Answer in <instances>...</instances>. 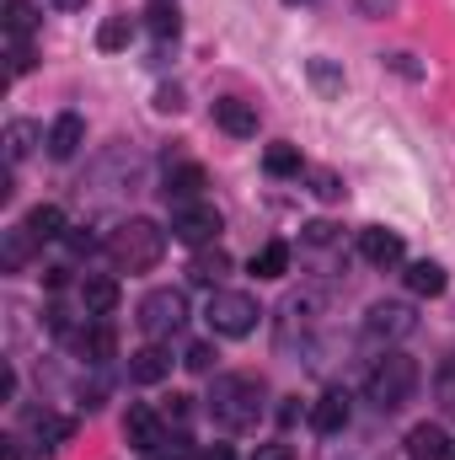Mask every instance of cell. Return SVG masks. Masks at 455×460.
I'll return each instance as SVG.
<instances>
[{
    "label": "cell",
    "mask_w": 455,
    "mask_h": 460,
    "mask_svg": "<svg viewBox=\"0 0 455 460\" xmlns=\"http://www.w3.org/2000/svg\"><path fill=\"white\" fill-rule=\"evenodd\" d=\"M210 418L220 429H230V434L257 429V418H263V380L257 375H220L215 391H210Z\"/></svg>",
    "instance_id": "1"
},
{
    "label": "cell",
    "mask_w": 455,
    "mask_h": 460,
    "mask_svg": "<svg viewBox=\"0 0 455 460\" xmlns=\"http://www.w3.org/2000/svg\"><path fill=\"white\" fill-rule=\"evenodd\" d=\"M103 246H108L113 268H123V273H145V268L161 262V252H166V230L156 226V220H145V215H134V220H123V226L108 230Z\"/></svg>",
    "instance_id": "2"
},
{
    "label": "cell",
    "mask_w": 455,
    "mask_h": 460,
    "mask_svg": "<svg viewBox=\"0 0 455 460\" xmlns=\"http://www.w3.org/2000/svg\"><path fill=\"white\" fill-rule=\"evenodd\" d=\"M413 391H418V364H413L407 353H386V358H375V369H370V380H364V396H370L375 412H397V407H407Z\"/></svg>",
    "instance_id": "3"
},
{
    "label": "cell",
    "mask_w": 455,
    "mask_h": 460,
    "mask_svg": "<svg viewBox=\"0 0 455 460\" xmlns=\"http://www.w3.org/2000/svg\"><path fill=\"white\" fill-rule=\"evenodd\" d=\"M204 322H210L220 338H246V332H257L263 305H257V295H246V289H215L210 305H204Z\"/></svg>",
    "instance_id": "4"
},
{
    "label": "cell",
    "mask_w": 455,
    "mask_h": 460,
    "mask_svg": "<svg viewBox=\"0 0 455 460\" xmlns=\"http://www.w3.org/2000/svg\"><path fill=\"white\" fill-rule=\"evenodd\" d=\"M183 327H188V300H183V289H150V295L139 300V332H145L150 343L177 338Z\"/></svg>",
    "instance_id": "5"
},
{
    "label": "cell",
    "mask_w": 455,
    "mask_h": 460,
    "mask_svg": "<svg viewBox=\"0 0 455 460\" xmlns=\"http://www.w3.org/2000/svg\"><path fill=\"white\" fill-rule=\"evenodd\" d=\"M413 327H418V316H413V305H402V300H375L370 316H364V338H370V343H402Z\"/></svg>",
    "instance_id": "6"
},
{
    "label": "cell",
    "mask_w": 455,
    "mask_h": 460,
    "mask_svg": "<svg viewBox=\"0 0 455 460\" xmlns=\"http://www.w3.org/2000/svg\"><path fill=\"white\" fill-rule=\"evenodd\" d=\"M172 235L183 241V246H210L215 235H220V209L215 204H177L172 209Z\"/></svg>",
    "instance_id": "7"
},
{
    "label": "cell",
    "mask_w": 455,
    "mask_h": 460,
    "mask_svg": "<svg viewBox=\"0 0 455 460\" xmlns=\"http://www.w3.org/2000/svg\"><path fill=\"white\" fill-rule=\"evenodd\" d=\"M123 439H129L139 456H150L156 445H166V418H156L150 407H139V402H134V407H129V418H123Z\"/></svg>",
    "instance_id": "8"
},
{
    "label": "cell",
    "mask_w": 455,
    "mask_h": 460,
    "mask_svg": "<svg viewBox=\"0 0 455 460\" xmlns=\"http://www.w3.org/2000/svg\"><path fill=\"white\" fill-rule=\"evenodd\" d=\"M204 188H210V177H204V166H193V161H183V166H166V204L177 209V204H199L204 199Z\"/></svg>",
    "instance_id": "9"
},
{
    "label": "cell",
    "mask_w": 455,
    "mask_h": 460,
    "mask_svg": "<svg viewBox=\"0 0 455 460\" xmlns=\"http://www.w3.org/2000/svg\"><path fill=\"white\" fill-rule=\"evenodd\" d=\"M359 252H364V262H375V268H397L407 246H402V235H397V230L364 226V230H359Z\"/></svg>",
    "instance_id": "10"
},
{
    "label": "cell",
    "mask_w": 455,
    "mask_h": 460,
    "mask_svg": "<svg viewBox=\"0 0 455 460\" xmlns=\"http://www.w3.org/2000/svg\"><path fill=\"white\" fill-rule=\"evenodd\" d=\"M81 311L92 316V322H108L118 311V279H108V273H86L81 279Z\"/></svg>",
    "instance_id": "11"
},
{
    "label": "cell",
    "mask_w": 455,
    "mask_h": 460,
    "mask_svg": "<svg viewBox=\"0 0 455 460\" xmlns=\"http://www.w3.org/2000/svg\"><path fill=\"white\" fill-rule=\"evenodd\" d=\"M172 375V353L161 343H145L139 353H129V380L134 385H161Z\"/></svg>",
    "instance_id": "12"
},
{
    "label": "cell",
    "mask_w": 455,
    "mask_h": 460,
    "mask_svg": "<svg viewBox=\"0 0 455 460\" xmlns=\"http://www.w3.org/2000/svg\"><path fill=\"white\" fill-rule=\"evenodd\" d=\"M81 145H86V118L81 113H59L54 118V128H49V155H54V161H70Z\"/></svg>",
    "instance_id": "13"
},
{
    "label": "cell",
    "mask_w": 455,
    "mask_h": 460,
    "mask_svg": "<svg viewBox=\"0 0 455 460\" xmlns=\"http://www.w3.org/2000/svg\"><path fill=\"white\" fill-rule=\"evenodd\" d=\"M76 353H81L86 364H97V369H103V364H108V358L118 353L113 327H108V322H86V327L76 332Z\"/></svg>",
    "instance_id": "14"
},
{
    "label": "cell",
    "mask_w": 455,
    "mask_h": 460,
    "mask_svg": "<svg viewBox=\"0 0 455 460\" xmlns=\"http://www.w3.org/2000/svg\"><path fill=\"white\" fill-rule=\"evenodd\" d=\"M407 456L413 460H455V445L440 423H418V429L407 434Z\"/></svg>",
    "instance_id": "15"
},
{
    "label": "cell",
    "mask_w": 455,
    "mask_h": 460,
    "mask_svg": "<svg viewBox=\"0 0 455 460\" xmlns=\"http://www.w3.org/2000/svg\"><path fill=\"white\" fill-rule=\"evenodd\" d=\"M215 123L226 128L230 139H252V134H257V108L241 102V97H220V102H215Z\"/></svg>",
    "instance_id": "16"
},
{
    "label": "cell",
    "mask_w": 455,
    "mask_h": 460,
    "mask_svg": "<svg viewBox=\"0 0 455 460\" xmlns=\"http://www.w3.org/2000/svg\"><path fill=\"white\" fill-rule=\"evenodd\" d=\"M348 418H353V407H348L343 391H327L322 402H311V429H317V434H343Z\"/></svg>",
    "instance_id": "17"
},
{
    "label": "cell",
    "mask_w": 455,
    "mask_h": 460,
    "mask_svg": "<svg viewBox=\"0 0 455 460\" xmlns=\"http://www.w3.org/2000/svg\"><path fill=\"white\" fill-rule=\"evenodd\" d=\"M402 279H407V289H413V295H424V300L445 295V284H451V279H445V268H440V262H429V257L407 262V273H402Z\"/></svg>",
    "instance_id": "18"
},
{
    "label": "cell",
    "mask_w": 455,
    "mask_h": 460,
    "mask_svg": "<svg viewBox=\"0 0 455 460\" xmlns=\"http://www.w3.org/2000/svg\"><path fill=\"white\" fill-rule=\"evenodd\" d=\"M22 226H27V235H32L38 246H43V241H59V235H65V209H59V204H38V209H27Z\"/></svg>",
    "instance_id": "19"
},
{
    "label": "cell",
    "mask_w": 455,
    "mask_h": 460,
    "mask_svg": "<svg viewBox=\"0 0 455 460\" xmlns=\"http://www.w3.org/2000/svg\"><path fill=\"white\" fill-rule=\"evenodd\" d=\"M32 246H38V241L27 235V226H11L5 230V246H0V268H5V273H22L27 257H32Z\"/></svg>",
    "instance_id": "20"
},
{
    "label": "cell",
    "mask_w": 455,
    "mask_h": 460,
    "mask_svg": "<svg viewBox=\"0 0 455 460\" xmlns=\"http://www.w3.org/2000/svg\"><path fill=\"white\" fill-rule=\"evenodd\" d=\"M226 273H230V257H226V252H220V246H215V252H210V246H199V257H193L188 279H193V284H210V289H215V284H220Z\"/></svg>",
    "instance_id": "21"
},
{
    "label": "cell",
    "mask_w": 455,
    "mask_h": 460,
    "mask_svg": "<svg viewBox=\"0 0 455 460\" xmlns=\"http://www.w3.org/2000/svg\"><path fill=\"white\" fill-rule=\"evenodd\" d=\"M38 139H43V128H38V123H27V118L5 123V161L16 166V161H22V155H27V150L38 145Z\"/></svg>",
    "instance_id": "22"
},
{
    "label": "cell",
    "mask_w": 455,
    "mask_h": 460,
    "mask_svg": "<svg viewBox=\"0 0 455 460\" xmlns=\"http://www.w3.org/2000/svg\"><path fill=\"white\" fill-rule=\"evenodd\" d=\"M129 38H134V16H129V11H118V16H108V22L97 27V49H103V54L129 49Z\"/></svg>",
    "instance_id": "23"
},
{
    "label": "cell",
    "mask_w": 455,
    "mask_h": 460,
    "mask_svg": "<svg viewBox=\"0 0 455 460\" xmlns=\"http://www.w3.org/2000/svg\"><path fill=\"white\" fill-rule=\"evenodd\" d=\"M252 273H257V279H284V273H290V246H284V241H268V246L252 257Z\"/></svg>",
    "instance_id": "24"
},
{
    "label": "cell",
    "mask_w": 455,
    "mask_h": 460,
    "mask_svg": "<svg viewBox=\"0 0 455 460\" xmlns=\"http://www.w3.org/2000/svg\"><path fill=\"white\" fill-rule=\"evenodd\" d=\"M263 172L268 177H300V150L295 145H268L263 150Z\"/></svg>",
    "instance_id": "25"
},
{
    "label": "cell",
    "mask_w": 455,
    "mask_h": 460,
    "mask_svg": "<svg viewBox=\"0 0 455 460\" xmlns=\"http://www.w3.org/2000/svg\"><path fill=\"white\" fill-rule=\"evenodd\" d=\"M70 434H76L70 418H32V439H38V450H59Z\"/></svg>",
    "instance_id": "26"
},
{
    "label": "cell",
    "mask_w": 455,
    "mask_h": 460,
    "mask_svg": "<svg viewBox=\"0 0 455 460\" xmlns=\"http://www.w3.org/2000/svg\"><path fill=\"white\" fill-rule=\"evenodd\" d=\"M38 27V5L32 0H5V38H27Z\"/></svg>",
    "instance_id": "27"
},
{
    "label": "cell",
    "mask_w": 455,
    "mask_h": 460,
    "mask_svg": "<svg viewBox=\"0 0 455 460\" xmlns=\"http://www.w3.org/2000/svg\"><path fill=\"white\" fill-rule=\"evenodd\" d=\"M145 16H150V32H156L161 43H166V38H177V27H183V22H177V0H150V11H145Z\"/></svg>",
    "instance_id": "28"
},
{
    "label": "cell",
    "mask_w": 455,
    "mask_h": 460,
    "mask_svg": "<svg viewBox=\"0 0 455 460\" xmlns=\"http://www.w3.org/2000/svg\"><path fill=\"white\" fill-rule=\"evenodd\" d=\"M306 75H311V86H317L322 97H338V92H343V70L333 65V59H311V65H306Z\"/></svg>",
    "instance_id": "29"
},
{
    "label": "cell",
    "mask_w": 455,
    "mask_h": 460,
    "mask_svg": "<svg viewBox=\"0 0 455 460\" xmlns=\"http://www.w3.org/2000/svg\"><path fill=\"white\" fill-rule=\"evenodd\" d=\"M434 396H440V407L455 418V353H445L440 369H434Z\"/></svg>",
    "instance_id": "30"
},
{
    "label": "cell",
    "mask_w": 455,
    "mask_h": 460,
    "mask_svg": "<svg viewBox=\"0 0 455 460\" xmlns=\"http://www.w3.org/2000/svg\"><path fill=\"white\" fill-rule=\"evenodd\" d=\"M215 358H220V353H215V343H193L188 353H183V364H188L193 375H210V369H215Z\"/></svg>",
    "instance_id": "31"
},
{
    "label": "cell",
    "mask_w": 455,
    "mask_h": 460,
    "mask_svg": "<svg viewBox=\"0 0 455 460\" xmlns=\"http://www.w3.org/2000/svg\"><path fill=\"white\" fill-rule=\"evenodd\" d=\"M193 450H188V434H166V445H156L145 460H188Z\"/></svg>",
    "instance_id": "32"
},
{
    "label": "cell",
    "mask_w": 455,
    "mask_h": 460,
    "mask_svg": "<svg viewBox=\"0 0 455 460\" xmlns=\"http://www.w3.org/2000/svg\"><path fill=\"white\" fill-rule=\"evenodd\" d=\"M311 193H317V199H327V204H338V199H343L338 172H311Z\"/></svg>",
    "instance_id": "33"
},
{
    "label": "cell",
    "mask_w": 455,
    "mask_h": 460,
    "mask_svg": "<svg viewBox=\"0 0 455 460\" xmlns=\"http://www.w3.org/2000/svg\"><path fill=\"white\" fill-rule=\"evenodd\" d=\"M32 70V49H27V38H11V75H27Z\"/></svg>",
    "instance_id": "34"
},
{
    "label": "cell",
    "mask_w": 455,
    "mask_h": 460,
    "mask_svg": "<svg viewBox=\"0 0 455 460\" xmlns=\"http://www.w3.org/2000/svg\"><path fill=\"white\" fill-rule=\"evenodd\" d=\"M306 241H311V246H333V241H338V226H333V220H311V226H306Z\"/></svg>",
    "instance_id": "35"
},
{
    "label": "cell",
    "mask_w": 455,
    "mask_h": 460,
    "mask_svg": "<svg viewBox=\"0 0 455 460\" xmlns=\"http://www.w3.org/2000/svg\"><path fill=\"white\" fill-rule=\"evenodd\" d=\"M161 418H166V423H188V418H193V396H172Z\"/></svg>",
    "instance_id": "36"
},
{
    "label": "cell",
    "mask_w": 455,
    "mask_h": 460,
    "mask_svg": "<svg viewBox=\"0 0 455 460\" xmlns=\"http://www.w3.org/2000/svg\"><path fill=\"white\" fill-rule=\"evenodd\" d=\"M156 113H183V92L177 86H161L156 92Z\"/></svg>",
    "instance_id": "37"
},
{
    "label": "cell",
    "mask_w": 455,
    "mask_h": 460,
    "mask_svg": "<svg viewBox=\"0 0 455 460\" xmlns=\"http://www.w3.org/2000/svg\"><path fill=\"white\" fill-rule=\"evenodd\" d=\"M65 241H70L76 257H92V252H97V235H86V230H65Z\"/></svg>",
    "instance_id": "38"
},
{
    "label": "cell",
    "mask_w": 455,
    "mask_h": 460,
    "mask_svg": "<svg viewBox=\"0 0 455 460\" xmlns=\"http://www.w3.org/2000/svg\"><path fill=\"white\" fill-rule=\"evenodd\" d=\"M252 460H295V450H290V445H257Z\"/></svg>",
    "instance_id": "39"
},
{
    "label": "cell",
    "mask_w": 455,
    "mask_h": 460,
    "mask_svg": "<svg viewBox=\"0 0 455 460\" xmlns=\"http://www.w3.org/2000/svg\"><path fill=\"white\" fill-rule=\"evenodd\" d=\"M199 460H236L230 445H210V450H199Z\"/></svg>",
    "instance_id": "40"
},
{
    "label": "cell",
    "mask_w": 455,
    "mask_h": 460,
    "mask_svg": "<svg viewBox=\"0 0 455 460\" xmlns=\"http://www.w3.org/2000/svg\"><path fill=\"white\" fill-rule=\"evenodd\" d=\"M295 418H300V407H295V396H290V402H284V407H279V423H284V429H290V423H295Z\"/></svg>",
    "instance_id": "41"
},
{
    "label": "cell",
    "mask_w": 455,
    "mask_h": 460,
    "mask_svg": "<svg viewBox=\"0 0 455 460\" xmlns=\"http://www.w3.org/2000/svg\"><path fill=\"white\" fill-rule=\"evenodd\" d=\"M359 5H364L370 16H386V11H391V0H359Z\"/></svg>",
    "instance_id": "42"
},
{
    "label": "cell",
    "mask_w": 455,
    "mask_h": 460,
    "mask_svg": "<svg viewBox=\"0 0 455 460\" xmlns=\"http://www.w3.org/2000/svg\"><path fill=\"white\" fill-rule=\"evenodd\" d=\"M54 5H65V11H76V5H86V0H54Z\"/></svg>",
    "instance_id": "43"
},
{
    "label": "cell",
    "mask_w": 455,
    "mask_h": 460,
    "mask_svg": "<svg viewBox=\"0 0 455 460\" xmlns=\"http://www.w3.org/2000/svg\"><path fill=\"white\" fill-rule=\"evenodd\" d=\"M290 5H300V0H290Z\"/></svg>",
    "instance_id": "44"
}]
</instances>
